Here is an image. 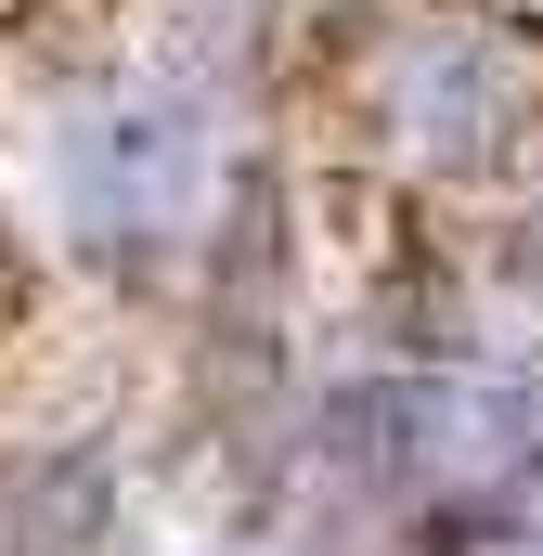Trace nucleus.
Returning <instances> with one entry per match:
<instances>
[{"label": "nucleus", "mask_w": 543, "mask_h": 556, "mask_svg": "<svg viewBox=\"0 0 543 556\" xmlns=\"http://www.w3.org/2000/svg\"><path fill=\"white\" fill-rule=\"evenodd\" d=\"M376 117L427 155H492L518 130V52L479 26H414L402 52L376 65Z\"/></svg>", "instance_id": "1"}]
</instances>
